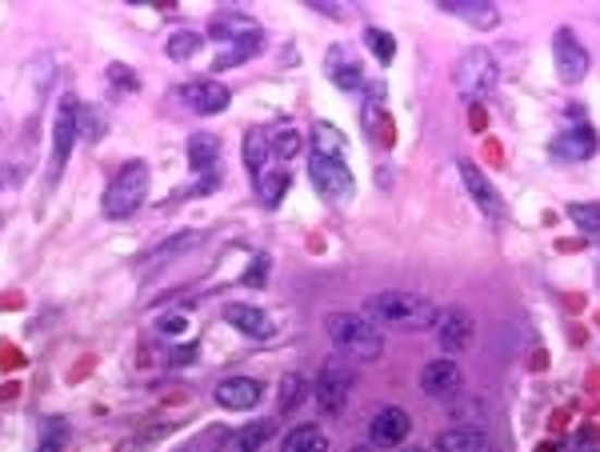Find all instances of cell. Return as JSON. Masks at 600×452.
<instances>
[{
	"label": "cell",
	"instance_id": "6da1fadb",
	"mask_svg": "<svg viewBox=\"0 0 600 452\" xmlns=\"http://www.w3.org/2000/svg\"><path fill=\"white\" fill-rule=\"evenodd\" d=\"M360 317H365L368 325H384V329H396V332H425L437 325L441 308L432 305L429 296L389 289V293L368 296L365 308H360Z\"/></svg>",
	"mask_w": 600,
	"mask_h": 452
},
{
	"label": "cell",
	"instance_id": "7a4b0ae2",
	"mask_svg": "<svg viewBox=\"0 0 600 452\" xmlns=\"http://www.w3.org/2000/svg\"><path fill=\"white\" fill-rule=\"evenodd\" d=\"M325 332H329L332 344H336L344 356H353L360 365H377L380 356H384V337H380L377 325H368L360 313H329V317H325Z\"/></svg>",
	"mask_w": 600,
	"mask_h": 452
},
{
	"label": "cell",
	"instance_id": "3957f363",
	"mask_svg": "<svg viewBox=\"0 0 600 452\" xmlns=\"http://www.w3.org/2000/svg\"><path fill=\"white\" fill-rule=\"evenodd\" d=\"M148 181H152V172H148L145 160H124L121 172L109 181L105 188V200H100V212L109 220H124L133 217L136 208L145 205L148 196Z\"/></svg>",
	"mask_w": 600,
	"mask_h": 452
},
{
	"label": "cell",
	"instance_id": "277c9868",
	"mask_svg": "<svg viewBox=\"0 0 600 452\" xmlns=\"http://www.w3.org/2000/svg\"><path fill=\"white\" fill-rule=\"evenodd\" d=\"M348 392H353V368L344 356H329L325 365H320L317 380H313V401L325 416H336L344 413V404H348Z\"/></svg>",
	"mask_w": 600,
	"mask_h": 452
},
{
	"label": "cell",
	"instance_id": "5b68a950",
	"mask_svg": "<svg viewBox=\"0 0 600 452\" xmlns=\"http://www.w3.org/2000/svg\"><path fill=\"white\" fill-rule=\"evenodd\" d=\"M497 76H501V64H497V57H492L489 49H468L461 52V64H456L453 81L456 88H461V97L480 100L497 88Z\"/></svg>",
	"mask_w": 600,
	"mask_h": 452
},
{
	"label": "cell",
	"instance_id": "8992f818",
	"mask_svg": "<svg viewBox=\"0 0 600 452\" xmlns=\"http://www.w3.org/2000/svg\"><path fill=\"white\" fill-rule=\"evenodd\" d=\"M308 181L325 200H336V205H348L356 193V181L344 160H329V157H308Z\"/></svg>",
	"mask_w": 600,
	"mask_h": 452
},
{
	"label": "cell",
	"instance_id": "52a82bcc",
	"mask_svg": "<svg viewBox=\"0 0 600 452\" xmlns=\"http://www.w3.org/2000/svg\"><path fill=\"white\" fill-rule=\"evenodd\" d=\"M552 64H556V76H561L564 85H580L592 69V57L588 49L580 45L573 28H556V37H552Z\"/></svg>",
	"mask_w": 600,
	"mask_h": 452
},
{
	"label": "cell",
	"instance_id": "ba28073f",
	"mask_svg": "<svg viewBox=\"0 0 600 452\" xmlns=\"http://www.w3.org/2000/svg\"><path fill=\"white\" fill-rule=\"evenodd\" d=\"M81 117H85L81 100L61 97V105H57V124H52V176L64 169V160L73 152V141L76 133H81Z\"/></svg>",
	"mask_w": 600,
	"mask_h": 452
},
{
	"label": "cell",
	"instance_id": "9c48e42d",
	"mask_svg": "<svg viewBox=\"0 0 600 452\" xmlns=\"http://www.w3.org/2000/svg\"><path fill=\"white\" fill-rule=\"evenodd\" d=\"M432 332H437V344H441L444 353L461 356L477 341V320L468 317L465 308H444L441 317H437V325H432Z\"/></svg>",
	"mask_w": 600,
	"mask_h": 452
},
{
	"label": "cell",
	"instance_id": "30bf717a",
	"mask_svg": "<svg viewBox=\"0 0 600 452\" xmlns=\"http://www.w3.org/2000/svg\"><path fill=\"white\" fill-rule=\"evenodd\" d=\"M413 432V416L401 408V404H389V408H380L372 420H368V444L372 449H401Z\"/></svg>",
	"mask_w": 600,
	"mask_h": 452
},
{
	"label": "cell",
	"instance_id": "8fae6325",
	"mask_svg": "<svg viewBox=\"0 0 600 452\" xmlns=\"http://www.w3.org/2000/svg\"><path fill=\"white\" fill-rule=\"evenodd\" d=\"M461 389H465V372H461V365H456L453 356L429 361V365L420 368V392L432 396V401H449Z\"/></svg>",
	"mask_w": 600,
	"mask_h": 452
},
{
	"label": "cell",
	"instance_id": "7c38bea8",
	"mask_svg": "<svg viewBox=\"0 0 600 452\" xmlns=\"http://www.w3.org/2000/svg\"><path fill=\"white\" fill-rule=\"evenodd\" d=\"M217 404L229 408V413H248V408H257L265 401V384L253 377H224L217 389H212Z\"/></svg>",
	"mask_w": 600,
	"mask_h": 452
},
{
	"label": "cell",
	"instance_id": "4fadbf2b",
	"mask_svg": "<svg viewBox=\"0 0 600 452\" xmlns=\"http://www.w3.org/2000/svg\"><path fill=\"white\" fill-rule=\"evenodd\" d=\"M176 97H181L193 112H200V117H217V112L229 109L233 93H229L221 81H188V85H181Z\"/></svg>",
	"mask_w": 600,
	"mask_h": 452
},
{
	"label": "cell",
	"instance_id": "5bb4252c",
	"mask_svg": "<svg viewBox=\"0 0 600 452\" xmlns=\"http://www.w3.org/2000/svg\"><path fill=\"white\" fill-rule=\"evenodd\" d=\"M456 169H461V181H465L468 196L477 200L480 212H485V217H492V220H501V217H504V200H501V193L492 188L489 176H485V172H480L477 164H473V160H461Z\"/></svg>",
	"mask_w": 600,
	"mask_h": 452
},
{
	"label": "cell",
	"instance_id": "9a60e30c",
	"mask_svg": "<svg viewBox=\"0 0 600 452\" xmlns=\"http://www.w3.org/2000/svg\"><path fill=\"white\" fill-rule=\"evenodd\" d=\"M224 320H229L236 332L253 337V341H269L272 332H277L272 317L265 313V308H257V305H229V308H224Z\"/></svg>",
	"mask_w": 600,
	"mask_h": 452
},
{
	"label": "cell",
	"instance_id": "2e32d148",
	"mask_svg": "<svg viewBox=\"0 0 600 452\" xmlns=\"http://www.w3.org/2000/svg\"><path fill=\"white\" fill-rule=\"evenodd\" d=\"M597 148H600L597 133H592L588 124H580V129H564V133L552 141V157L556 160H588Z\"/></svg>",
	"mask_w": 600,
	"mask_h": 452
},
{
	"label": "cell",
	"instance_id": "e0dca14e",
	"mask_svg": "<svg viewBox=\"0 0 600 452\" xmlns=\"http://www.w3.org/2000/svg\"><path fill=\"white\" fill-rule=\"evenodd\" d=\"M429 452H489V437L477 425H456L444 428L441 437L432 440Z\"/></svg>",
	"mask_w": 600,
	"mask_h": 452
},
{
	"label": "cell",
	"instance_id": "ac0fdd59",
	"mask_svg": "<svg viewBox=\"0 0 600 452\" xmlns=\"http://www.w3.org/2000/svg\"><path fill=\"white\" fill-rule=\"evenodd\" d=\"M441 9L461 16V21H468V25L480 28V33H489V28L501 25V13H497V4H489V0H441Z\"/></svg>",
	"mask_w": 600,
	"mask_h": 452
},
{
	"label": "cell",
	"instance_id": "d6986e66",
	"mask_svg": "<svg viewBox=\"0 0 600 452\" xmlns=\"http://www.w3.org/2000/svg\"><path fill=\"white\" fill-rule=\"evenodd\" d=\"M277 428H281L277 420H253V425L236 428L233 437L221 444V452H265V444L277 437Z\"/></svg>",
	"mask_w": 600,
	"mask_h": 452
},
{
	"label": "cell",
	"instance_id": "ffe728a7",
	"mask_svg": "<svg viewBox=\"0 0 600 452\" xmlns=\"http://www.w3.org/2000/svg\"><path fill=\"white\" fill-rule=\"evenodd\" d=\"M221 164V141L212 133H196L188 141V169L193 172H217Z\"/></svg>",
	"mask_w": 600,
	"mask_h": 452
},
{
	"label": "cell",
	"instance_id": "44dd1931",
	"mask_svg": "<svg viewBox=\"0 0 600 452\" xmlns=\"http://www.w3.org/2000/svg\"><path fill=\"white\" fill-rule=\"evenodd\" d=\"M308 141H313V157H329V160H344V148H348L344 133L336 129V124H329V121L313 124Z\"/></svg>",
	"mask_w": 600,
	"mask_h": 452
},
{
	"label": "cell",
	"instance_id": "7402d4cb",
	"mask_svg": "<svg viewBox=\"0 0 600 452\" xmlns=\"http://www.w3.org/2000/svg\"><path fill=\"white\" fill-rule=\"evenodd\" d=\"M308 396H313V384L301 372H289V377H281V389H277V413L293 416Z\"/></svg>",
	"mask_w": 600,
	"mask_h": 452
},
{
	"label": "cell",
	"instance_id": "603a6c76",
	"mask_svg": "<svg viewBox=\"0 0 600 452\" xmlns=\"http://www.w3.org/2000/svg\"><path fill=\"white\" fill-rule=\"evenodd\" d=\"M257 49H260V33L253 28V33H245V37L224 40L221 52H217V61H212V69H236V64H245Z\"/></svg>",
	"mask_w": 600,
	"mask_h": 452
},
{
	"label": "cell",
	"instance_id": "cb8c5ba5",
	"mask_svg": "<svg viewBox=\"0 0 600 452\" xmlns=\"http://www.w3.org/2000/svg\"><path fill=\"white\" fill-rule=\"evenodd\" d=\"M281 452H329V437L317 425H296L293 432H284Z\"/></svg>",
	"mask_w": 600,
	"mask_h": 452
},
{
	"label": "cell",
	"instance_id": "d4e9b609",
	"mask_svg": "<svg viewBox=\"0 0 600 452\" xmlns=\"http://www.w3.org/2000/svg\"><path fill=\"white\" fill-rule=\"evenodd\" d=\"M269 157H272V136L260 133V129H253V133L245 136V164H248V176H253V181L265 176Z\"/></svg>",
	"mask_w": 600,
	"mask_h": 452
},
{
	"label": "cell",
	"instance_id": "484cf974",
	"mask_svg": "<svg viewBox=\"0 0 600 452\" xmlns=\"http://www.w3.org/2000/svg\"><path fill=\"white\" fill-rule=\"evenodd\" d=\"M284 188H289V172H281V169H272V172H265L257 181V193H260V200L269 208H277L281 205V196H284Z\"/></svg>",
	"mask_w": 600,
	"mask_h": 452
},
{
	"label": "cell",
	"instance_id": "4316f807",
	"mask_svg": "<svg viewBox=\"0 0 600 452\" xmlns=\"http://www.w3.org/2000/svg\"><path fill=\"white\" fill-rule=\"evenodd\" d=\"M568 220H573L580 233L597 236L600 233V205H585V200H576V205H568Z\"/></svg>",
	"mask_w": 600,
	"mask_h": 452
},
{
	"label": "cell",
	"instance_id": "83f0119b",
	"mask_svg": "<svg viewBox=\"0 0 600 452\" xmlns=\"http://www.w3.org/2000/svg\"><path fill=\"white\" fill-rule=\"evenodd\" d=\"M64 444H69V425H64L61 416L45 420V428H40V452H64Z\"/></svg>",
	"mask_w": 600,
	"mask_h": 452
},
{
	"label": "cell",
	"instance_id": "f1b7e54d",
	"mask_svg": "<svg viewBox=\"0 0 600 452\" xmlns=\"http://www.w3.org/2000/svg\"><path fill=\"white\" fill-rule=\"evenodd\" d=\"M329 76H332V81H336L341 88H356L360 81H365V73H360V64L341 61V52H336V57H329Z\"/></svg>",
	"mask_w": 600,
	"mask_h": 452
},
{
	"label": "cell",
	"instance_id": "f546056e",
	"mask_svg": "<svg viewBox=\"0 0 600 452\" xmlns=\"http://www.w3.org/2000/svg\"><path fill=\"white\" fill-rule=\"evenodd\" d=\"M200 40H205V37H196V33H188V28H184V33H172L169 45H164V52H169L172 61H188V57L200 49Z\"/></svg>",
	"mask_w": 600,
	"mask_h": 452
},
{
	"label": "cell",
	"instance_id": "4dcf8cb0",
	"mask_svg": "<svg viewBox=\"0 0 600 452\" xmlns=\"http://www.w3.org/2000/svg\"><path fill=\"white\" fill-rule=\"evenodd\" d=\"M365 45L377 52L380 64H389L392 57H396V45H392V37H389V33H380V28H368V33H365Z\"/></svg>",
	"mask_w": 600,
	"mask_h": 452
},
{
	"label": "cell",
	"instance_id": "1f68e13d",
	"mask_svg": "<svg viewBox=\"0 0 600 452\" xmlns=\"http://www.w3.org/2000/svg\"><path fill=\"white\" fill-rule=\"evenodd\" d=\"M272 136V152L277 157H296L301 152V133L296 129H277V133H269Z\"/></svg>",
	"mask_w": 600,
	"mask_h": 452
},
{
	"label": "cell",
	"instance_id": "d6a6232c",
	"mask_svg": "<svg viewBox=\"0 0 600 452\" xmlns=\"http://www.w3.org/2000/svg\"><path fill=\"white\" fill-rule=\"evenodd\" d=\"M193 241H196V233H184V236H176V241H169V245L152 248V253H148V265H160L164 257H172V253H181V248H188Z\"/></svg>",
	"mask_w": 600,
	"mask_h": 452
},
{
	"label": "cell",
	"instance_id": "836d02e7",
	"mask_svg": "<svg viewBox=\"0 0 600 452\" xmlns=\"http://www.w3.org/2000/svg\"><path fill=\"white\" fill-rule=\"evenodd\" d=\"M184 329H188V320H184L181 313H176V317H164V320H160V325H157L160 337H181Z\"/></svg>",
	"mask_w": 600,
	"mask_h": 452
},
{
	"label": "cell",
	"instance_id": "e575fe53",
	"mask_svg": "<svg viewBox=\"0 0 600 452\" xmlns=\"http://www.w3.org/2000/svg\"><path fill=\"white\" fill-rule=\"evenodd\" d=\"M245 281L248 284H265V281H269V257H257V260H253V272H248Z\"/></svg>",
	"mask_w": 600,
	"mask_h": 452
},
{
	"label": "cell",
	"instance_id": "d590c367",
	"mask_svg": "<svg viewBox=\"0 0 600 452\" xmlns=\"http://www.w3.org/2000/svg\"><path fill=\"white\" fill-rule=\"evenodd\" d=\"M109 76H112V81H117V85L136 88V76L128 73V64H109Z\"/></svg>",
	"mask_w": 600,
	"mask_h": 452
},
{
	"label": "cell",
	"instance_id": "8d00e7d4",
	"mask_svg": "<svg viewBox=\"0 0 600 452\" xmlns=\"http://www.w3.org/2000/svg\"><path fill=\"white\" fill-rule=\"evenodd\" d=\"M193 356H196V349H172V365H193Z\"/></svg>",
	"mask_w": 600,
	"mask_h": 452
},
{
	"label": "cell",
	"instance_id": "74e56055",
	"mask_svg": "<svg viewBox=\"0 0 600 452\" xmlns=\"http://www.w3.org/2000/svg\"><path fill=\"white\" fill-rule=\"evenodd\" d=\"M353 452H372V444H368V449H365V444H360V449H353Z\"/></svg>",
	"mask_w": 600,
	"mask_h": 452
},
{
	"label": "cell",
	"instance_id": "f35d334b",
	"mask_svg": "<svg viewBox=\"0 0 600 452\" xmlns=\"http://www.w3.org/2000/svg\"><path fill=\"white\" fill-rule=\"evenodd\" d=\"M401 452H429V449H401Z\"/></svg>",
	"mask_w": 600,
	"mask_h": 452
},
{
	"label": "cell",
	"instance_id": "ab89813d",
	"mask_svg": "<svg viewBox=\"0 0 600 452\" xmlns=\"http://www.w3.org/2000/svg\"><path fill=\"white\" fill-rule=\"evenodd\" d=\"M184 452H196V449H184Z\"/></svg>",
	"mask_w": 600,
	"mask_h": 452
},
{
	"label": "cell",
	"instance_id": "60d3db41",
	"mask_svg": "<svg viewBox=\"0 0 600 452\" xmlns=\"http://www.w3.org/2000/svg\"><path fill=\"white\" fill-rule=\"evenodd\" d=\"M489 452H492V449H489Z\"/></svg>",
	"mask_w": 600,
	"mask_h": 452
}]
</instances>
